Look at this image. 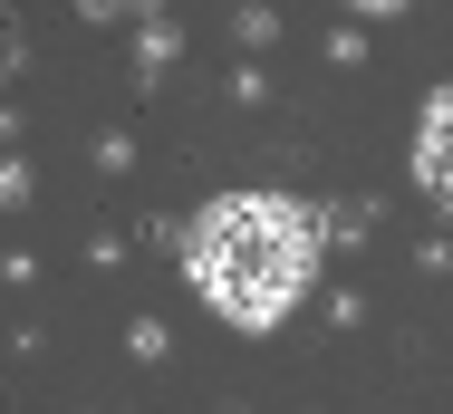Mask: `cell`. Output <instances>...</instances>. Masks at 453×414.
Instances as JSON below:
<instances>
[{"label":"cell","instance_id":"cell-1","mask_svg":"<svg viewBox=\"0 0 453 414\" xmlns=\"http://www.w3.org/2000/svg\"><path fill=\"white\" fill-rule=\"evenodd\" d=\"M319 250H328V232H319L309 203H289V193H222L183 232V280H193V299L222 328L261 337L309 299Z\"/></svg>","mask_w":453,"mask_h":414},{"label":"cell","instance_id":"cell-3","mask_svg":"<svg viewBox=\"0 0 453 414\" xmlns=\"http://www.w3.org/2000/svg\"><path fill=\"white\" fill-rule=\"evenodd\" d=\"M348 10H366V19H386V10H405V0H348Z\"/></svg>","mask_w":453,"mask_h":414},{"label":"cell","instance_id":"cell-2","mask_svg":"<svg viewBox=\"0 0 453 414\" xmlns=\"http://www.w3.org/2000/svg\"><path fill=\"white\" fill-rule=\"evenodd\" d=\"M415 183L434 193V203H453V78L425 96V116H415Z\"/></svg>","mask_w":453,"mask_h":414}]
</instances>
